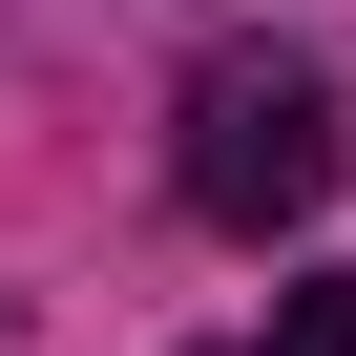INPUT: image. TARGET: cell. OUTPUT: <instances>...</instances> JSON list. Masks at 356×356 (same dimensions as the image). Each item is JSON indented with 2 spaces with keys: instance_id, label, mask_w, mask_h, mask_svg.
Masks as SVG:
<instances>
[{
  "instance_id": "7a4b0ae2",
  "label": "cell",
  "mask_w": 356,
  "mask_h": 356,
  "mask_svg": "<svg viewBox=\"0 0 356 356\" xmlns=\"http://www.w3.org/2000/svg\"><path fill=\"white\" fill-rule=\"evenodd\" d=\"M273 356H356V273H314V293H273Z\"/></svg>"
},
{
  "instance_id": "6da1fadb",
  "label": "cell",
  "mask_w": 356,
  "mask_h": 356,
  "mask_svg": "<svg viewBox=\"0 0 356 356\" xmlns=\"http://www.w3.org/2000/svg\"><path fill=\"white\" fill-rule=\"evenodd\" d=\"M168 168H189V210H210V231H314L356 147H335V84H314V63L210 42V63H189V105H168Z\"/></svg>"
}]
</instances>
